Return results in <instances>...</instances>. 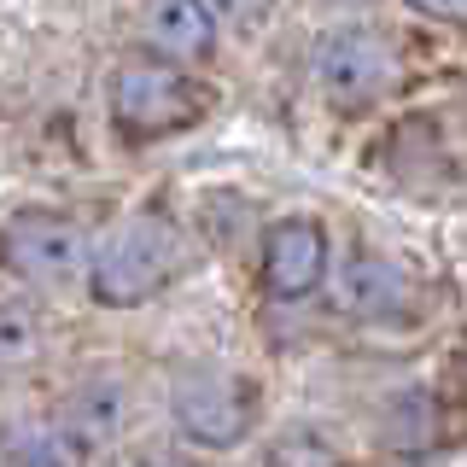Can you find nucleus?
I'll return each instance as SVG.
<instances>
[{"label": "nucleus", "instance_id": "obj_1", "mask_svg": "<svg viewBox=\"0 0 467 467\" xmlns=\"http://www.w3.org/2000/svg\"><path fill=\"white\" fill-rule=\"evenodd\" d=\"M204 111H211V94H204L187 70L164 65V58H129L111 77V123L135 140L182 135Z\"/></svg>", "mask_w": 467, "mask_h": 467}, {"label": "nucleus", "instance_id": "obj_7", "mask_svg": "<svg viewBox=\"0 0 467 467\" xmlns=\"http://www.w3.org/2000/svg\"><path fill=\"white\" fill-rule=\"evenodd\" d=\"M333 304H339L345 316H362V321H398V316H409V275L398 263L362 252L339 269Z\"/></svg>", "mask_w": 467, "mask_h": 467}, {"label": "nucleus", "instance_id": "obj_3", "mask_svg": "<svg viewBox=\"0 0 467 467\" xmlns=\"http://www.w3.org/2000/svg\"><path fill=\"white\" fill-rule=\"evenodd\" d=\"M0 263L18 281L70 286L77 275H88V234L65 211H18L0 228Z\"/></svg>", "mask_w": 467, "mask_h": 467}, {"label": "nucleus", "instance_id": "obj_2", "mask_svg": "<svg viewBox=\"0 0 467 467\" xmlns=\"http://www.w3.org/2000/svg\"><path fill=\"white\" fill-rule=\"evenodd\" d=\"M175 263H182V240H175L170 223L158 216H135L129 228H117L106 245L94 252V269H88V286H94L99 304L111 310H129V304H146L170 286Z\"/></svg>", "mask_w": 467, "mask_h": 467}, {"label": "nucleus", "instance_id": "obj_8", "mask_svg": "<svg viewBox=\"0 0 467 467\" xmlns=\"http://www.w3.org/2000/svg\"><path fill=\"white\" fill-rule=\"evenodd\" d=\"M140 29H146V47L164 58V65H175V58L211 53V41H216V12L199 6V0H170V6H146V12H140Z\"/></svg>", "mask_w": 467, "mask_h": 467}, {"label": "nucleus", "instance_id": "obj_4", "mask_svg": "<svg viewBox=\"0 0 467 467\" xmlns=\"http://www.w3.org/2000/svg\"><path fill=\"white\" fill-rule=\"evenodd\" d=\"M316 82L333 106H368L398 82V53L379 29H333L316 47Z\"/></svg>", "mask_w": 467, "mask_h": 467}, {"label": "nucleus", "instance_id": "obj_5", "mask_svg": "<svg viewBox=\"0 0 467 467\" xmlns=\"http://www.w3.org/2000/svg\"><path fill=\"white\" fill-rule=\"evenodd\" d=\"M170 415L175 427L199 444H240L245 427H252V391L245 379H234L223 368H187L170 386Z\"/></svg>", "mask_w": 467, "mask_h": 467}, {"label": "nucleus", "instance_id": "obj_6", "mask_svg": "<svg viewBox=\"0 0 467 467\" xmlns=\"http://www.w3.org/2000/svg\"><path fill=\"white\" fill-rule=\"evenodd\" d=\"M327 275V240L316 223H275L263 234V286L275 298H304Z\"/></svg>", "mask_w": 467, "mask_h": 467}, {"label": "nucleus", "instance_id": "obj_10", "mask_svg": "<svg viewBox=\"0 0 467 467\" xmlns=\"http://www.w3.org/2000/svg\"><path fill=\"white\" fill-rule=\"evenodd\" d=\"M427 18H467V6H420Z\"/></svg>", "mask_w": 467, "mask_h": 467}, {"label": "nucleus", "instance_id": "obj_9", "mask_svg": "<svg viewBox=\"0 0 467 467\" xmlns=\"http://www.w3.org/2000/svg\"><path fill=\"white\" fill-rule=\"evenodd\" d=\"M41 357V321L24 304L0 298V374H18Z\"/></svg>", "mask_w": 467, "mask_h": 467}]
</instances>
